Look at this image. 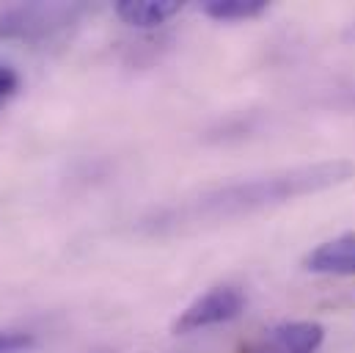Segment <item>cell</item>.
<instances>
[{
  "mask_svg": "<svg viewBox=\"0 0 355 353\" xmlns=\"http://www.w3.org/2000/svg\"><path fill=\"white\" fill-rule=\"evenodd\" d=\"M355 174L350 161H325L314 166H297L281 174H270L262 179H248L240 185H229L218 193L204 196L193 210H184L182 215L190 218H232L254 210H265L272 204H284L289 199L328 190L334 185H342Z\"/></svg>",
  "mask_w": 355,
  "mask_h": 353,
  "instance_id": "1",
  "label": "cell"
},
{
  "mask_svg": "<svg viewBox=\"0 0 355 353\" xmlns=\"http://www.w3.org/2000/svg\"><path fill=\"white\" fill-rule=\"evenodd\" d=\"M245 309V295L243 290L232 287V284H220L207 290L204 295H198L184 312H179L174 320V334H190L207 326H218V323H229L234 320L240 312Z\"/></svg>",
  "mask_w": 355,
  "mask_h": 353,
  "instance_id": "2",
  "label": "cell"
},
{
  "mask_svg": "<svg viewBox=\"0 0 355 353\" xmlns=\"http://www.w3.org/2000/svg\"><path fill=\"white\" fill-rule=\"evenodd\" d=\"M75 8L67 6H28L14 8L0 19V36H42L53 28H61L72 19Z\"/></svg>",
  "mask_w": 355,
  "mask_h": 353,
  "instance_id": "3",
  "label": "cell"
},
{
  "mask_svg": "<svg viewBox=\"0 0 355 353\" xmlns=\"http://www.w3.org/2000/svg\"><path fill=\"white\" fill-rule=\"evenodd\" d=\"M306 270L328 276H355V235H342L317 246L306 260Z\"/></svg>",
  "mask_w": 355,
  "mask_h": 353,
  "instance_id": "4",
  "label": "cell"
},
{
  "mask_svg": "<svg viewBox=\"0 0 355 353\" xmlns=\"http://www.w3.org/2000/svg\"><path fill=\"white\" fill-rule=\"evenodd\" d=\"M325 340V329L314 320H295L281 323L270 331V343L278 353H314Z\"/></svg>",
  "mask_w": 355,
  "mask_h": 353,
  "instance_id": "5",
  "label": "cell"
},
{
  "mask_svg": "<svg viewBox=\"0 0 355 353\" xmlns=\"http://www.w3.org/2000/svg\"><path fill=\"white\" fill-rule=\"evenodd\" d=\"M182 11L179 0H121L116 3V14L135 28H157L166 19Z\"/></svg>",
  "mask_w": 355,
  "mask_h": 353,
  "instance_id": "6",
  "label": "cell"
},
{
  "mask_svg": "<svg viewBox=\"0 0 355 353\" xmlns=\"http://www.w3.org/2000/svg\"><path fill=\"white\" fill-rule=\"evenodd\" d=\"M267 11V0H207L204 14L220 22H240L254 19Z\"/></svg>",
  "mask_w": 355,
  "mask_h": 353,
  "instance_id": "7",
  "label": "cell"
},
{
  "mask_svg": "<svg viewBox=\"0 0 355 353\" xmlns=\"http://www.w3.org/2000/svg\"><path fill=\"white\" fill-rule=\"evenodd\" d=\"M33 345V337L31 334H22V331H0V353H17L25 351Z\"/></svg>",
  "mask_w": 355,
  "mask_h": 353,
  "instance_id": "8",
  "label": "cell"
},
{
  "mask_svg": "<svg viewBox=\"0 0 355 353\" xmlns=\"http://www.w3.org/2000/svg\"><path fill=\"white\" fill-rule=\"evenodd\" d=\"M19 86V78H17V72L14 69H8V67H0V105L17 91Z\"/></svg>",
  "mask_w": 355,
  "mask_h": 353,
  "instance_id": "9",
  "label": "cell"
},
{
  "mask_svg": "<svg viewBox=\"0 0 355 353\" xmlns=\"http://www.w3.org/2000/svg\"><path fill=\"white\" fill-rule=\"evenodd\" d=\"M345 39H347V42H355V22L345 31Z\"/></svg>",
  "mask_w": 355,
  "mask_h": 353,
  "instance_id": "10",
  "label": "cell"
}]
</instances>
